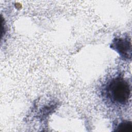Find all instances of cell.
I'll list each match as a JSON object with an SVG mask.
<instances>
[{
  "instance_id": "3957f363",
  "label": "cell",
  "mask_w": 132,
  "mask_h": 132,
  "mask_svg": "<svg viewBox=\"0 0 132 132\" xmlns=\"http://www.w3.org/2000/svg\"><path fill=\"white\" fill-rule=\"evenodd\" d=\"M118 131L131 132L132 131V124L130 121H124L121 123L116 130Z\"/></svg>"
},
{
  "instance_id": "6da1fadb",
  "label": "cell",
  "mask_w": 132,
  "mask_h": 132,
  "mask_svg": "<svg viewBox=\"0 0 132 132\" xmlns=\"http://www.w3.org/2000/svg\"><path fill=\"white\" fill-rule=\"evenodd\" d=\"M107 97L113 103L123 105L128 102L130 95V88L124 78L117 77L108 82L106 87Z\"/></svg>"
},
{
  "instance_id": "7a4b0ae2",
  "label": "cell",
  "mask_w": 132,
  "mask_h": 132,
  "mask_svg": "<svg viewBox=\"0 0 132 132\" xmlns=\"http://www.w3.org/2000/svg\"><path fill=\"white\" fill-rule=\"evenodd\" d=\"M111 47L125 58L131 57V42L127 38H117L114 39Z\"/></svg>"
}]
</instances>
